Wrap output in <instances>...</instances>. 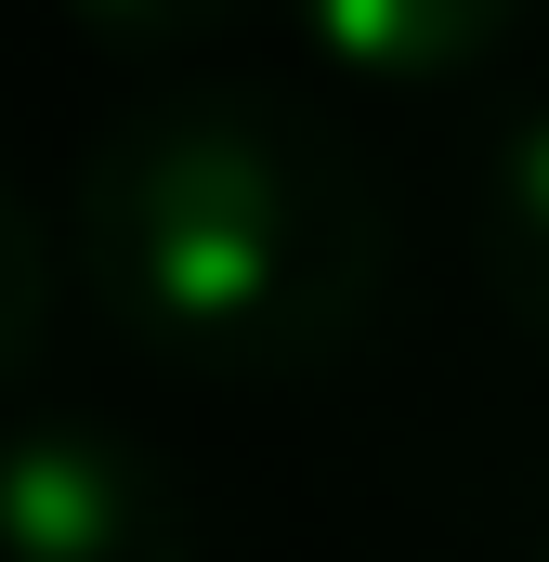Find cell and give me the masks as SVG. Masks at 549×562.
<instances>
[{
    "mask_svg": "<svg viewBox=\"0 0 549 562\" xmlns=\"http://www.w3.org/2000/svg\"><path fill=\"white\" fill-rule=\"evenodd\" d=\"M524 0H301V40L354 79V92H418V79H458L511 40Z\"/></svg>",
    "mask_w": 549,
    "mask_h": 562,
    "instance_id": "3",
    "label": "cell"
},
{
    "mask_svg": "<svg viewBox=\"0 0 549 562\" xmlns=\"http://www.w3.org/2000/svg\"><path fill=\"white\" fill-rule=\"evenodd\" d=\"M0 562H197L170 471L92 419L0 431Z\"/></svg>",
    "mask_w": 549,
    "mask_h": 562,
    "instance_id": "2",
    "label": "cell"
},
{
    "mask_svg": "<svg viewBox=\"0 0 549 562\" xmlns=\"http://www.w3.org/2000/svg\"><path fill=\"white\" fill-rule=\"evenodd\" d=\"M471 249H484V288L549 340V105H524L497 132L484 196H471Z\"/></svg>",
    "mask_w": 549,
    "mask_h": 562,
    "instance_id": "4",
    "label": "cell"
},
{
    "mask_svg": "<svg viewBox=\"0 0 549 562\" xmlns=\"http://www.w3.org/2000/svg\"><path fill=\"white\" fill-rule=\"evenodd\" d=\"M40 327H53V249H40V223H26V196L0 183V380L40 353Z\"/></svg>",
    "mask_w": 549,
    "mask_h": 562,
    "instance_id": "5",
    "label": "cell"
},
{
    "mask_svg": "<svg viewBox=\"0 0 549 562\" xmlns=\"http://www.w3.org/2000/svg\"><path fill=\"white\" fill-rule=\"evenodd\" d=\"M66 26H92V40H119V53H170V40H210L236 0H53Z\"/></svg>",
    "mask_w": 549,
    "mask_h": 562,
    "instance_id": "6",
    "label": "cell"
},
{
    "mask_svg": "<svg viewBox=\"0 0 549 562\" xmlns=\"http://www.w3.org/2000/svg\"><path fill=\"white\" fill-rule=\"evenodd\" d=\"M79 262L157 367L288 380L380 301V196L288 92H157L79 170Z\"/></svg>",
    "mask_w": 549,
    "mask_h": 562,
    "instance_id": "1",
    "label": "cell"
}]
</instances>
